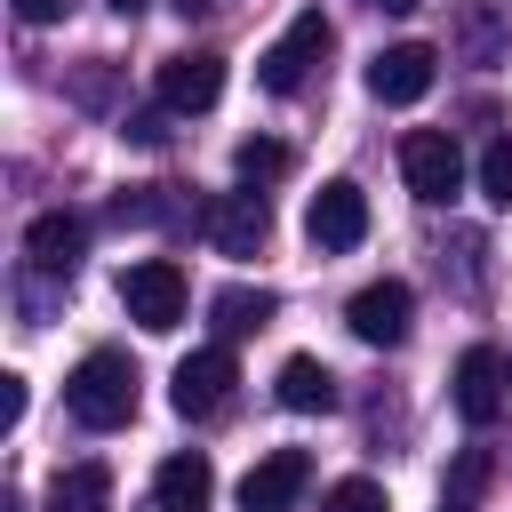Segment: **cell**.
<instances>
[{
	"instance_id": "obj_21",
	"label": "cell",
	"mask_w": 512,
	"mask_h": 512,
	"mask_svg": "<svg viewBox=\"0 0 512 512\" xmlns=\"http://www.w3.org/2000/svg\"><path fill=\"white\" fill-rule=\"evenodd\" d=\"M320 512H392V504H384L376 480H336V488L320 496Z\"/></svg>"
},
{
	"instance_id": "obj_19",
	"label": "cell",
	"mask_w": 512,
	"mask_h": 512,
	"mask_svg": "<svg viewBox=\"0 0 512 512\" xmlns=\"http://www.w3.org/2000/svg\"><path fill=\"white\" fill-rule=\"evenodd\" d=\"M232 168H240V184H272V176H288V144H272V136H248V144L232 152Z\"/></svg>"
},
{
	"instance_id": "obj_10",
	"label": "cell",
	"mask_w": 512,
	"mask_h": 512,
	"mask_svg": "<svg viewBox=\"0 0 512 512\" xmlns=\"http://www.w3.org/2000/svg\"><path fill=\"white\" fill-rule=\"evenodd\" d=\"M216 96H224V56L216 48H184V56L160 64V104L168 112H208Z\"/></svg>"
},
{
	"instance_id": "obj_28",
	"label": "cell",
	"mask_w": 512,
	"mask_h": 512,
	"mask_svg": "<svg viewBox=\"0 0 512 512\" xmlns=\"http://www.w3.org/2000/svg\"><path fill=\"white\" fill-rule=\"evenodd\" d=\"M176 8H184V16H200V8H208V0H176Z\"/></svg>"
},
{
	"instance_id": "obj_2",
	"label": "cell",
	"mask_w": 512,
	"mask_h": 512,
	"mask_svg": "<svg viewBox=\"0 0 512 512\" xmlns=\"http://www.w3.org/2000/svg\"><path fill=\"white\" fill-rule=\"evenodd\" d=\"M328 40H336V32H328V16H320V8H304V16H296V24H288V32L272 40V48H264L256 80H264L272 96H296V88L312 80V64L328 56Z\"/></svg>"
},
{
	"instance_id": "obj_26",
	"label": "cell",
	"mask_w": 512,
	"mask_h": 512,
	"mask_svg": "<svg viewBox=\"0 0 512 512\" xmlns=\"http://www.w3.org/2000/svg\"><path fill=\"white\" fill-rule=\"evenodd\" d=\"M368 8H392V16H408V8H416V0H368Z\"/></svg>"
},
{
	"instance_id": "obj_14",
	"label": "cell",
	"mask_w": 512,
	"mask_h": 512,
	"mask_svg": "<svg viewBox=\"0 0 512 512\" xmlns=\"http://www.w3.org/2000/svg\"><path fill=\"white\" fill-rule=\"evenodd\" d=\"M152 496H160V512H200V504L216 496V472H208V456H200V448L168 456V464L152 472Z\"/></svg>"
},
{
	"instance_id": "obj_24",
	"label": "cell",
	"mask_w": 512,
	"mask_h": 512,
	"mask_svg": "<svg viewBox=\"0 0 512 512\" xmlns=\"http://www.w3.org/2000/svg\"><path fill=\"white\" fill-rule=\"evenodd\" d=\"M0 424H8V432L24 424V376H0Z\"/></svg>"
},
{
	"instance_id": "obj_5",
	"label": "cell",
	"mask_w": 512,
	"mask_h": 512,
	"mask_svg": "<svg viewBox=\"0 0 512 512\" xmlns=\"http://www.w3.org/2000/svg\"><path fill=\"white\" fill-rule=\"evenodd\" d=\"M232 384H240L232 352H224V344H208V352L176 360V376H168V408H176L184 424H208V416H216V408L232 400Z\"/></svg>"
},
{
	"instance_id": "obj_20",
	"label": "cell",
	"mask_w": 512,
	"mask_h": 512,
	"mask_svg": "<svg viewBox=\"0 0 512 512\" xmlns=\"http://www.w3.org/2000/svg\"><path fill=\"white\" fill-rule=\"evenodd\" d=\"M480 200H488V208H512V128L480 152Z\"/></svg>"
},
{
	"instance_id": "obj_17",
	"label": "cell",
	"mask_w": 512,
	"mask_h": 512,
	"mask_svg": "<svg viewBox=\"0 0 512 512\" xmlns=\"http://www.w3.org/2000/svg\"><path fill=\"white\" fill-rule=\"evenodd\" d=\"M112 216L120 224H184V200H176V184H136L112 200Z\"/></svg>"
},
{
	"instance_id": "obj_29",
	"label": "cell",
	"mask_w": 512,
	"mask_h": 512,
	"mask_svg": "<svg viewBox=\"0 0 512 512\" xmlns=\"http://www.w3.org/2000/svg\"><path fill=\"white\" fill-rule=\"evenodd\" d=\"M440 512H472V504H456V496H448V504H440Z\"/></svg>"
},
{
	"instance_id": "obj_18",
	"label": "cell",
	"mask_w": 512,
	"mask_h": 512,
	"mask_svg": "<svg viewBox=\"0 0 512 512\" xmlns=\"http://www.w3.org/2000/svg\"><path fill=\"white\" fill-rule=\"evenodd\" d=\"M208 312H216V328H224V336H248V328H264V320H272V288H224Z\"/></svg>"
},
{
	"instance_id": "obj_25",
	"label": "cell",
	"mask_w": 512,
	"mask_h": 512,
	"mask_svg": "<svg viewBox=\"0 0 512 512\" xmlns=\"http://www.w3.org/2000/svg\"><path fill=\"white\" fill-rule=\"evenodd\" d=\"M8 8H16V16H24V24H56V16H64V8H72V0H8Z\"/></svg>"
},
{
	"instance_id": "obj_12",
	"label": "cell",
	"mask_w": 512,
	"mask_h": 512,
	"mask_svg": "<svg viewBox=\"0 0 512 512\" xmlns=\"http://www.w3.org/2000/svg\"><path fill=\"white\" fill-rule=\"evenodd\" d=\"M504 392H512V376H504V360H496L488 344H472V352L456 360V416H464V424H496V408H504Z\"/></svg>"
},
{
	"instance_id": "obj_1",
	"label": "cell",
	"mask_w": 512,
	"mask_h": 512,
	"mask_svg": "<svg viewBox=\"0 0 512 512\" xmlns=\"http://www.w3.org/2000/svg\"><path fill=\"white\" fill-rule=\"evenodd\" d=\"M64 408L88 424V432H120L136 416V368L120 352H88L72 376H64Z\"/></svg>"
},
{
	"instance_id": "obj_16",
	"label": "cell",
	"mask_w": 512,
	"mask_h": 512,
	"mask_svg": "<svg viewBox=\"0 0 512 512\" xmlns=\"http://www.w3.org/2000/svg\"><path fill=\"white\" fill-rule=\"evenodd\" d=\"M48 512H112V472L104 464H64L48 488Z\"/></svg>"
},
{
	"instance_id": "obj_30",
	"label": "cell",
	"mask_w": 512,
	"mask_h": 512,
	"mask_svg": "<svg viewBox=\"0 0 512 512\" xmlns=\"http://www.w3.org/2000/svg\"><path fill=\"white\" fill-rule=\"evenodd\" d=\"M504 376H512V368H504Z\"/></svg>"
},
{
	"instance_id": "obj_4",
	"label": "cell",
	"mask_w": 512,
	"mask_h": 512,
	"mask_svg": "<svg viewBox=\"0 0 512 512\" xmlns=\"http://www.w3.org/2000/svg\"><path fill=\"white\" fill-rule=\"evenodd\" d=\"M120 304H128V320H136V328L168 336V328L184 320V272H176L168 256H144V264H128V272H120Z\"/></svg>"
},
{
	"instance_id": "obj_6",
	"label": "cell",
	"mask_w": 512,
	"mask_h": 512,
	"mask_svg": "<svg viewBox=\"0 0 512 512\" xmlns=\"http://www.w3.org/2000/svg\"><path fill=\"white\" fill-rule=\"evenodd\" d=\"M400 176H408V192H416L424 208L456 200V184H464V152H456V136H448V128H416V136L400 144Z\"/></svg>"
},
{
	"instance_id": "obj_11",
	"label": "cell",
	"mask_w": 512,
	"mask_h": 512,
	"mask_svg": "<svg viewBox=\"0 0 512 512\" xmlns=\"http://www.w3.org/2000/svg\"><path fill=\"white\" fill-rule=\"evenodd\" d=\"M24 256L40 264V272H80V256H88V224L72 216V208H48V216H32L24 224Z\"/></svg>"
},
{
	"instance_id": "obj_3",
	"label": "cell",
	"mask_w": 512,
	"mask_h": 512,
	"mask_svg": "<svg viewBox=\"0 0 512 512\" xmlns=\"http://www.w3.org/2000/svg\"><path fill=\"white\" fill-rule=\"evenodd\" d=\"M304 240L328 248V256L360 248V240H368V192H360L352 176H328V184L312 192V208H304Z\"/></svg>"
},
{
	"instance_id": "obj_13",
	"label": "cell",
	"mask_w": 512,
	"mask_h": 512,
	"mask_svg": "<svg viewBox=\"0 0 512 512\" xmlns=\"http://www.w3.org/2000/svg\"><path fill=\"white\" fill-rule=\"evenodd\" d=\"M304 480H312V456H304V448H272V456L248 472L240 504H248V512H288V504L304 496Z\"/></svg>"
},
{
	"instance_id": "obj_23",
	"label": "cell",
	"mask_w": 512,
	"mask_h": 512,
	"mask_svg": "<svg viewBox=\"0 0 512 512\" xmlns=\"http://www.w3.org/2000/svg\"><path fill=\"white\" fill-rule=\"evenodd\" d=\"M120 136H128V144H168V104H160V112H128Z\"/></svg>"
},
{
	"instance_id": "obj_27",
	"label": "cell",
	"mask_w": 512,
	"mask_h": 512,
	"mask_svg": "<svg viewBox=\"0 0 512 512\" xmlns=\"http://www.w3.org/2000/svg\"><path fill=\"white\" fill-rule=\"evenodd\" d=\"M104 8H120V16H136V8H144V0H104Z\"/></svg>"
},
{
	"instance_id": "obj_8",
	"label": "cell",
	"mask_w": 512,
	"mask_h": 512,
	"mask_svg": "<svg viewBox=\"0 0 512 512\" xmlns=\"http://www.w3.org/2000/svg\"><path fill=\"white\" fill-rule=\"evenodd\" d=\"M200 232L216 240V256H256L264 232H272V208H264L256 184H248V192H216V200L200 208Z\"/></svg>"
},
{
	"instance_id": "obj_15",
	"label": "cell",
	"mask_w": 512,
	"mask_h": 512,
	"mask_svg": "<svg viewBox=\"0 0 512 512\" xmlns=\"http://www.w3.org/2000/svg\"><path fill=\"white\" fill-rule=\"evenodd\" d=\"M280 408H296V416H320V408H336V376H328L312 352L280 360Z\"/></svg>"
},
{
	"instance_id": "obj_9",
	"label": "cell",
	"mask_w": 512,
	"mask_h": 512,
	"mask_svg": "<svg viewBox=\"0 0 512 512\" xmlns=\"http://www.w3.org/2000/svg\"><path fill=\"white\" fill-rule=\"evenodd\" d=\"M408 312H416L408 280H368V288L344 304V328H352L360 344H400V336H408Z\"/></svg>"
},
{
	"instance_id": "obj_22",
	"label": "cell",
	"mask_w": 512,
	"mask_h": 512,
	"mask_svg": "<svg viewBox=\"0 0 512 512\" xmlns=\"http://www.w3.org/2000/svg\"><path fill=\"white\" fill-rule=\"evenodd\" d=\"M480 488H488V456H480V448H464V456H456V472H448V496H456V504H472Z\"/></svg>"
},
{
	"instance_id": "obj_7",
	"label": "cell",
	"mask_w": 512,
	"mask_h": 512,
	"mask_svg": "<svg viewBox=\"0 0 512 512\" xmlns=\"http://www.w3.org/2000/svg\"><path fill=\"white\" fill-rule=\"evenodd\" d=\"M432 80H440V48H424V40H392V48L368 56V96L376 104H416Z\"/></svg>"
}]
</instances>
